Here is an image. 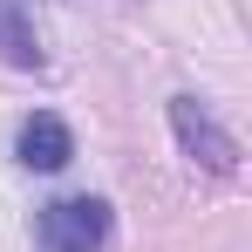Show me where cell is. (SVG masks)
I'll use <instances>...</instances> for the list:
<instances>
[{
    "instance_id": "1",
    "label": "cell",
    "mask_w": 252,
    "mask_h": 252,
    "mask_svg": "<svg viewBox=\"0 0 252 252\" xmlns=\"http://www.w3.org/2000/svg\"><path fill=\"white\" fill-rule=\"evenodd\" d=\"M41 246L48 252H102V239H109V205L102 198H55V205H41Z\"/></svg>"
},
{
    "instance_id": "2",
    "label": "cell",
    "mask_w": 252,
    "mask_h": 252,
    "mask_svg": "<svg viewBox=\"0 0 252 252\" xmlns=\"http://www.w3.org/2000/svg\"><path fill=\"white\" fill-rule=\"evenodd\" d=\"M170 129H177V143H184V157H191V164L218 170V177H232V170H239V143L218 129V116H211L198 95H177V102H170Z\"/></svg>"
},
{
    "instance_id": "3",
    "label": "cell",
    "mask_w": 252,
    "mask_h": 252,
    "mask_svg": "<svg viewBox=\"0 0 252 252\" xmlns=\"http://www.w3.org/2000/svg\"><path fill=\"white\" fill-rule=\"evenodd\" d=\"M68 157H75L68 123H62V116H48V109H34V116L21 123V164H28V170H62Z\"/></svg>"
},
{
    "instance_id": "4",
    "label": "cell",
    "mask_w": 252,
    "mask_h": 252,
    "mask_svg": "<svg viewBox=\"0 0 252 252\" xmlns=\"http://www.w3.org/2000/svg\"><path fill=\"white\" fill-rule=\"evenodd\" d=\"M0 62H14V68H41V41H34V14H28V0H0Z\"/></svg>"
}]
</instances>
